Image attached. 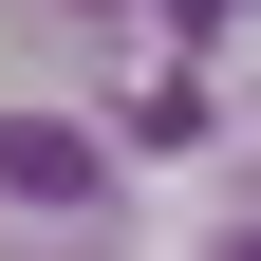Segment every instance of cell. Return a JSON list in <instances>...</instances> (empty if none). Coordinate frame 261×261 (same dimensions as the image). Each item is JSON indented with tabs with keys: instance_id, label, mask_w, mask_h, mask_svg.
<instances>
[{
	"instance_id": "cell-1",
	"label": "cell",
	"mask_w": 261,
	"mask_h": 261,
	"mask_svg": "<svg viewBox=\"0 0 261 261\" xmlns=\"http://www.w3.org/2000/svg\"><path fill=\"white\" fill-rule=\"evenodd\" d=\"M0 187H38V205H93V149H75V130H0Z\"/></svg>"
},
{
	"instance_id": "cell-2",
	"label": "cell",
	"mask_w": 261,
	"mask_h": 261,
	"mask_svg": "<svg viewBox=\"0 0 261 261\" xmlns=\"http://www.w3.org/2000/svg\"><path fill=\"white\" fill-rule=\"evenodd\" d=\"M205 261H261V224H224V243H205Z\"/></svg>"
}]
</instances>
